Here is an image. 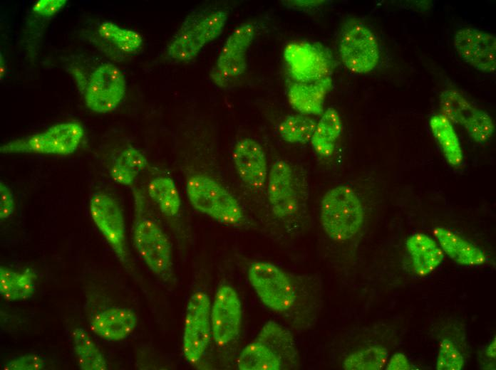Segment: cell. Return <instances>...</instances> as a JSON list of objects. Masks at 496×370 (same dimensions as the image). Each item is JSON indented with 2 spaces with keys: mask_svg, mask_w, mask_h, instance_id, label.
Masks as SVG:
<instances>
[{
  "mask_svg": "<svg viewBox=\"0 0 496 370\" xmlns=\"http://www.w3.org/2000/svg\"><path fill=\"white\" fill-rule=\"evenodd\" d=\"M465 365L464 357L453 342L443 339L437 357V370H460Z\"/></svg>",
  "mask_w": 496,
  "mask_h": 370,
  "instance_id": "32",
  "label": "cell"
},
{
  "mask_svg": "<svg viewBox=\"0 0 496 370\" xmlns=\"http://www.w3.org/2000/svg\"><path fill=\"white\" fill-rule=\"evenodd\" d=\"M125 91L126 80L120 69L111 63H103L90 76L85 102L93 112L108 113L120 105Z\"/></svg>",
  "mask_w": 496,
  "mask_h": 370,
  "instance_id": "11",
  "label": "cell"
},
{
  "mask_svg": "<svg viewBox=\"0 0 496 370\" xmlns=\"http://www.w3.org/2000/svg\"><path fill=\"white\" fill-rule=\"evenodd\" d=\"M110 175L115 182L125 186L132 185L138 176L116 160L110 169Z\"/></svg>",
  "mask_w": 496,
  "mask_h": 370,
  "instance_id": "36",
  "label": "cell"
},
{
  "mask_svg": "<svg viewBox=\"0 0 496 370\" xmlns=\"http://www.w3.org/2000/svg\"><path fill=\"white\" fill-rule=\"evenodd\" d=\"M83 136L84 129L79 122H61L41 132L11 140L1 146L0 152L66 156L78 149Z\"/></svg>",
  "mask_w": 496,
  "mask_h": 370,
  "instance_id": "5",
  "label": "cell"
},
{
  "mask_svg": "<svg viewBox=\"0 0 496 370\" xmlns=\"http://www.w3.org/2000/svg\"><path fill=\"white\" fill-rule=\"evenodd\" d=\"M389 353L385 347L372 346L349 354L343 367L346 370H381L387 362Z\"/></svg>",
  "mask_w": 496,
  "mask_h": 370,
  "instance_id": "31",
  "label": "cell"
},
{
  "mask_svg": "<svg viewBox=\"0 0 496 370\" xmlns=\"http://www.w3.org/2000/svg\"><path fill=\"white\" fill-rule=\"evenodd\" d=\"M98 33L124 53H135L143 44V38L140 33L122 28L110 21H103L100 25Z\"/></svg>",
  "mask_w": 496,
  "mask_h": 370,
  "instance_id": "30",
  "label": "cell"
},
{
  "mask_svg": "<svg viewBox=\"0 0 496 370\" xmlns=\"http://www.w3.org/2000/svg\"><path fill=\"white\" fill-rule=\"evenodd\" d=\"M439 245L445 253L456 263L475 267L484 264L487 260L485 252L444 227H436L433 230Z\"/></svg>",
  "mask_w": 496,
  "mask_h": 370,
  "instance_id": "21",
  "label": "cell"
},
{
  "mask_svg": "<svg viewBox=\"0 0 496 370\" xmlns=\"http://www.w3.org/2000/svg\"><path fill=\"white\" fill-rule=\"evenodd\" d=\"M248 279L262 302L274 311H286L296 301V293L290 278L273 263L264 261L252 263L248 269Z\"/></svg>",
  "mask_w": 496,
  "mask_h": 370,
  "instance_id": "7",
  "label": "cell"
},
{
  "mask_svg": "<svg viewBox=\"0 0 496 370\" xmlns=\"http://www.w3.org/2000/svg\"><path fill=\"white\" fill-rule=\"evenodd\" d=\"M35 275L26 269L19 273L0 267V294L8 301H22L31 298L36 290Z\"/></svg>",
  "mask_w": 496,
  "mask_h": 370,
  "instance_id": "24",
  "label": "cell"
},
{
  "mask_svg": "<svg viewBox=\"0 0 496 370\" xmlns=\"http://www.w3.org/2000/svg\"><path fill=\"white\" fill-rule=\"evenodd\" d=\"M430 127L446 161L452 166H459L463 161V153L451 122L444 115H435L430 120Z\"/></svg>",
  "mask_w": 496,
  "mask_h": 370,
  "instance_id": "23",
  "label": "cell"
},
{
  "mask_svg": "<svg viewBox=\"0 0 496 370\" xmlns=\"http://www.w3.org/2000/svg\"><path fill=\"white\" fill-rule=\"evenodd\" d=\"M91 218L118 260L129 264L125 221L117 201L104 192L93 193L89 201Z\"/></svg>",
  "mask_w": 496,
  "mask_h": 370,
  "instance_id": "9",
  "label": "cell"
},
{
  "mask_svg": "<svg viewBox=\"0 0 496 370\" xmlns=\"http://www.w3.org/2000/svg\"><path fill=\"white\" fill-rule=\"evenodd\" d=\"M186 194L195 209L219 223L237 226L244 221V212L237 199L208 175L191 176L186 184Z\"/></svg>",
  "mask_w": 496,
  "mask_h": 370,
  "instance_id": "4",
  "label": "cell"
},
{
  "mask_svg": "<svg viewBox=\"0 0 496 370\" xmlns=\"http://www.w3.org/2000/svg\"><path fill=\"white\" fill-rule=\"evenodd\" d=\"M138 317L129 308L113 307L99 311L91 317L89 327L95 335L108 342L126 339L135 329Z\"/></svg>",
  "mask_w": 496,
  "mask_h": 370,
  "instance_id": "18",
  "label": "cell"
},
{
  "mask_svg": "<svg viewBox=\"0 0 496 370\" xmlns=\"http://www.w3.org/2000/svg\"><path fill=\"white\" fill-rule=\"evenodd\" d=\"M134 199L133 238L135 248L152 273L167 280L173 272L170 242L160 225L148 214L143 195L135 190Z\"/></svg>",
  "mask_w": 496,
  "mask_h": 370,
  "instance_id": "1",
  "label": "cell"
},
{
  "mask_svg": "<svg viewBox=\"0 0 496 370\" xmlns=\"http://www.w3.org/2000/svg\"><path fill=\"white\" fill-rule=\"evenodd\" d=\"M255 34L251 22L242 23L226 39L211 75L220 86L241 76L247 66V51Z\"/></svg>",
  "mask_w": 496,
  "mask_h": 370,
  "instance_id": "12",
  "label": "cell"
},
{
  "mask_svg": "<svg viewBox=\"0 0 496 370\" xmlns=\"http://www.w3.org/2000/svg\"><path fill=\"white\" fill-rule=\"evenodd\" d=\"M486 354L488 357H490V358L495 357V355H496V340H495V338H494V339L488 345L487 350H486Z\"/></svg>",
  "mask_w": 496,
  "mask_h": 370,
  "instance_id": "39",
  "label": "cell"
},
{
  "mask_svg": "<svg viewBox=\"0 0 496 370\" xmlns=\"http://www.w3.org/2000/svg\"><path fill=\"white\" fill-rule=\"evenodd\" d=\"M342 130L341 117L336 109L329 107L317 122L311 143L315 152L323 158L331 157Z\"/></svg>",
  "mask_w": 496,
  "mask_h": 370,
  "instance_id": "22",
  "label": "cell"
},
{
  "mask_svg": "<svg viewBox=\"0 0 496 370\" xmlns=\"http://www.w3.org/2000/svg\"><path fill=\"white\" fill-rule=\"evenodd\" d=\"M6 73V66L5 62L2 58V55H0V78L1 80L4 78Z\"/></svg>",
  "mask_w": 496,
  "mask_h": 370,
  "instance_id": "40",
  "label": "cell"
},
{
  "mask_svg": "<svg viewBox=\"0 0 496 370\" xmlns=\"http://www.w3.org/2000/svg\"><path fill=\"white\" fill-rule=\"evenodd\" d=\"M148 193L160 211L168 217L178 214L181 199L176 184L168 176H158L148 183Z\"/></svg>",
  "mask_w": 496,
  "mask_h": 370,
  "instance_id": "27",
  "label": "cell"
},
{
  "mask_svg": "<svg viewBox=\"0 0 496 370\" xmlns=\"http://www.w3.org/2000/svg\"><path fill=\"white\" fill-rule=\"evenodd\" d=\"M267 197L273 214L285 219L294 216L299 208L296 179L290 164L279 159L267 176Z\"/></svg>",
  "mask_w": 496,
  "mask_h": 370,
  "instance_id": "15",
  "label": "cell"
},
{
  "mask_svg": "<svg viewBox=\"0 0 496 370\" xmlns=\"http://www.w3.org/2000/svg\"><path fill=\"white\" fill-rule=\"evenodd\" d=\"M440 105L444 115L450 122L463 125L476 142L484 144L491 139L494 125L490 115L473 106L458 91L444 90L440 95Z\"/></svg>",
  "mask_w": 496,
  "mask_h": 370,
  "instance_id": "13",
  "label": "cell"
},
{
  "mask_svg": "<svg viewBox=\"0 0 496 370\" xmlns=\"http://www.w3.org/2000/svg\"><path fill=\"white\" fill-rule=\"evenodd\" d=\"M14 194L10 186L0 181V218H9L14 213Z\"/></svg>",
  "mask_w": 496,
  "mask_h": 370,
  "instance_id": "35",
  "label": "cell"
},
{
  "mask_svg": "<svg viewBox=\"0 0 496 370\" xmlns=\"http://www.w3.org/2000/svg\"><path fill=\"white\" fill-rule=\"evenodd\" d=\"M405 247L412 261L414 272L425 276L434 271L444 259V253L431 237L421 233L410 235Z\"/></svg>",
  "mask_w": 496,
  "mask_h": 370,
  "instance_id": "20",
  "label": "cell"
},
{
  "mask_svg": "<svg viewBox=\"0 0 496 370\" xmlns=\"http://www.w3.org/2000/svg\"><path fill=\"white\" fill-rule=\"evenodd\" d=\"M211 303L202 290L190 296L185 312L182 335V352L185 359L196 364L203 357L212 337Z\"/></svg>",
  "mask_w": 496,
  "mask_h": 370,
  "instance_id": "8",
  "label": "cell"
},
{
  "mask_svg": "<svg viewBox=\"0 0 496 370\" xmlns=\"http://www.w3.org/2000/svg\"><path fill=\"white\" fill-rule=\"evenodd\" d=\"M46 358L38 354H29L14 358L3 366L5 370H41L46 366Z\"/></svg>",
  "mask_w": 496,
  "mask_h": 370,
  "instance_id": "34",
  "label": "cell"
},
{
  "mask_svg": "<svg viewBox=\"0 0 496 370\" xmlns=\"http://www.w3.org/2000/svg\"><path fill=\"white\" fill-rule=\"evenodd\" d=\"M115 160L138 175L148 164L145 155L139 149L131 146L125 148Z\"/></svg>",
  "mask_w": 496,
  "mask_h": 370,
  "instance_id": "33",
  "label": "cell"
},
{
  "mask_svg": "<svg viewBox=\"0 0 496 370\" xmlns=\"http://www.w3.org/2000/svg\"><path fill=\"white\" fill-rule=\"evenodd\" d=\"M364 220L363 204L348 186L339 185L328 190L320 203V221L329 238L342 242L354 237Z\"/></svg>",
  "mask_w": 496,
  "mask_h": 370,
  "instance_id": "2",
  "label": "cell"
},
{
  "mask_svg": "<svg viewBox=\"0 0 496 370\" xmlns=\"http://www.w3.org/2000/svg\"><path fill=\"white\" fill-rule=\"evenodd\" d=\"M73 352L82 370H105V359L89 334L83 328L72 332Z\"/></svg>",
  "mask_w": 496,
  "mask_h": 370,
  "instance_id": "26",
  "label": "cell"
},
{
  "mask_svg": "<svg viewBox=\"0 0 496 370\" xmlns=\"http://www.w3.org/2000/svg\"><path fill=\"white\" fill-rule=\"evenodd\" d=\"M227 21V13L222 9H204L189 14L168 45V58L178 62L192 60L222 33Z\"/></svg>",
  "mask_w": 496,
  "mask_h": 370,
  "instance_id": "3",
  "label": "cell"
},
{
  "mask_svg": "<svg viewBox=\"0 0 496 370\" xmlns=\"http://www.w3.org/2000/svg\"><path fill=\"white\" fill-rule=\"evenodd\" d=\"M242 317V303L237 292L230 285H221L210 309L212 337L218 347H223L238 337Z\"/></svg>",
  "mask_w": 496,
  "mask_h": 370,
  "instance_id": "14",
  "label": "cell"
},
{
  "mask_svg": "<svg viewBox=\"0 0 496 370\" xmlns=\"http://www.w3.org/2000/svg\"><path fill=\"white\" fill-rule=\"evenodd\" d=\"M317 122L307 115L286 116L279 125V133L284 141L291 144H304L311 140Z\"/></svg>",
  "mask_w": 496,
  "mask_h": 370,
  "instance_id": "29",
  "label": "cell"
},
{
  "mask_svg": "<svg viewBox=\"0 0 496 370\" xmlns=\"http://www.w3.org/2000/svg\"><path fill=\"white\" fill-rule=\"evenodd\" d=\"M240 370H279L283 363L267 345L256 339L248 344L237 359Z\"/></svg>",
  "mask_w": 496,
  "mask_h": 370,
  "instance_id": "25",
  "label": "cell"
},
{
  "mask_svg": "<svg viewBox=\"0 0 496 370\" xmlns=\"http://www.w3.org/2000/svg\"><path fill=\"white\" fill-rule=\"evenodd\" d=\"M412 369L408 358L402 353L393 354L386 367V370H410Z\"/></svg>",
  "mask_w": 496,
  "mask_h": 370,
  "instance_id": "38",
  "label": "cell"
},
{
  "mask_svg": "<svg viewBox=\"0 0 496 370\" xmlns=\"http://www.w3.org/2000/svg\"><path fill=\"white\" fill-rule=\"evenodd\" d=\"M67 4L66 0H40L34 4L32 11L40 16H52Z\"/></svg>",
  "mask_w": 496,
  "mask_h": 370,
  "instance_id": "37",
  "label": "cell"
},
{
  "mask_svg": "<svg viewBox=\"0 0 496 370\" xmlns=\"http://www.w3.org/2000/svg\"><path fill=\"white\" fill-rule=\"evenodd\" d=\"M284 59L291 78L296 83H312L331 77L332 61L322 46L308 41L287 44Z\"/></svg>",
  "mask_w": 496,
  "mask_h": 370,
  "instance_id": "10",
  "label": "cell"
},
{
  "mask_svg": "<svg viewBox=\"0 0 496 370\" xmlns=\"http://www.w3.org/2000/svg\"><path fill=\"white\" fill-rule=\"evenodd\" d=\"M257 339L272 349L282 363L286 360L291 361L295 355L292 336L274 321H269L264 324Z\"/></svg>",
  "mask_w": 496,
  "mask_h": 370,
  "instance_id": "28",
  "label": "cell"
},
{
  "mask_svg": "<svg viewBox=\"0 0 496 370\" xmlns=\"http://www.w3.org/2000/svg\"><path fill=\"white\" fill-rule=\"evenodd\" d=\"M454 46L460 56L477 70L492 73L496 68V38L475 28H463L455 34Z\"/></svg>",
  "mask_w": 496,
  "mask_h": 370,
  "instance_id": "16",
  "label": "cell"
},
{
  "mask_svg": "<svg viewBox=\"0 0 496 370\" xmlns=\"http://www.w3.org/2000/svg\"><path fill=\"white\" fill-rule=\"evenodd\" d=\"M342 63L351 73L365 74L373 70L380 60V51L373 33L361 21H348L339 40Z\"/></svg>",
  "mask_w": 496,
  "mask_h": 370,
  "instance_id": "6",
  "label": "cell"
},
{
  "mask_svg": "<svg viewBox=\"0 0 496 370\" xmlns=\"http://www.w3.org/2000/svg\"><path fill=\"white\" fill-rule=\"evenodd\" d=\"M232 161L239 177L253 190L262 189L268 176L267 161L260 144L252 138L239 140L232 150Z\"/></svg>",
  "mask_w": 496,
  "mask_h": 370,
  "instance_id": "17",
  "label": "cell"
},
{
  "mask_svg": "<svg viewBox=\"0 0 496 370\" xmlns=\"http://www.w3.org/2000/svg\"><path fill=\"white\" fill-rule=\"evenodd\" d=\"M331 86V77L312 83L294 82L288 90L289 102L299 114L322 115L325 97Z\"/></svg>",
  "mask_w": 496,
  "mask_h": 370,
  "instance_id": "19",
  "label": "cell"
}]
</instances>
